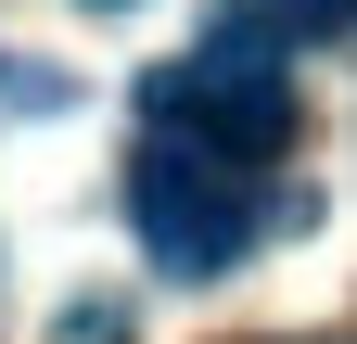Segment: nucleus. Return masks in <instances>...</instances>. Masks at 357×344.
Wrapping results in <instances>:
<instances>
[{
    "instance_id": "3",
    "label": "nucleus",
    "mask_w": 357,
    "mask_h": 344,
    "mask_svg": "<svg viewBox=\"0 0 357 344\" xmlns=\"http://www.w3.org/2000/svg\"><path fill=\"white\" fill-rule=\"evenodd\" d=\"M255 13L281 26V38H344V26H357V0H255Z\"/></svg>"
},
{
    "instance_id": "5",
    "label": "nucleus",
    "mask_w": 357,
    "mask_h": 344,
    "mask_svg": "<svg viewBox=\"0 0 357 344\" xmlns=\"http://www.w3.org/2000/svg\"><path fill=\"white\" fill-rule=\"evenodd\" d=\"M89 13H128V0H89Z\"/></svg>"
},
{
    "instance_id": "2",
    "label": "nucleus",
    "mask_w": 357,
    "mask_h": 344,
    "mask_svg": "<svg viewBox=\"0 0 357 344\" xmlns=\"http://www.w3.org/2000/svg\"><path fill=\"white\" fill-rule=\"evenodd\" d=\"M128 217H141V255H153L166 281H217V268L255 255V230L281 217V204L255 191V166L141 127V153H128Z\"/></svg>"
},
{
    "instance_id": "4",
    "label": "nucleus",
    "mask_w": 357,
    "mask_h": 344,
    "mask_svg": "<svg viewBox=\"0 0 357 344\" xmlns=\"http://www.w3.org/2000/svg\"><path fill=\"white\" fill-rule=\"evenodd\" d=\"M0 102H64V77L52 64H0Z\"/></svg>"
},
{
    "instance_id": "1",
    "label": "nucleus",
    "mask_w": 357,
    "mask_h": 344,
    "mask_svg": "<svg viewBox=\"0 0 357 344\" xmlns=\"http://www.w3.org/2000/svg\"><path fill=\"white\" fill-rule=\"evenodd\" d=\"M141 115L166 127V141H204L230 166H268L294 141V77H281V26L255 13V0H230L178 64L141 77Z\"/></svg>"
}]
</instances>
